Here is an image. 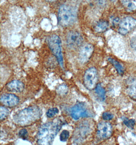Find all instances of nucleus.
<instances>
[{
	"label": "nucleus",
	"instance_id": "nucleus-1",
	"mask_svg": "<svg viewBox=\"0 0 136 145\" xmlns=\"http://www.w3.org/2000/svg\"><path fill=\"white\" fill-rule=\"evenodd\" d=\"M63 125V122L60 119H56L41 126L36 136L37 144L51 145Z\"/></svg>",
	"mask_w": 136,
	"mask_h": 145
},
{
	"label": "nucleus",
	"instance_id": "nucleus-2",
	"mask_svg": "<svg viewBox=\"0 0 136 145\" xmlns=\"http://www.w3.org/2000/svg\"><path fill=\"white\" fill-rule=\"evenodd\" d=\"M42 111L36 105L30 106L18 112L13 116L16 124L21 126H27L36 122L41 119Z\"/></svg>",
	"mask_w": 136,
	"mask_h": 145
},
{
	"label": "nucleus",
	"instance_id": "nucleus-3",
	"mask_svg": "<svg viewBox=\"0 0 136 145\" xmlns=\"http://www.w3.org/2000/svg\"><path fill=\"white\" fill-rule=\"evenodd\" d=\"M58 23L62 27H68L74 24L76 19V12L73 7L64 4L58 11Z\"/></svg>",
	"mask_w": 136,
	"mask_h": 145
},
{
	"label": "nucleus",
	"instance_id": "nucleus-4",
	"mask_svg": "<svg viewBox=\"0 0 136 145\" xmlns=\"http://www.w3.org/2000/svg\"><path fill=\"white\" fill-rule=\"evenodd\" d=\"M46 42L50 50L54 55L55 56L56 58H57L59 64L60 66L61 67L64 69V60L62 51V42L60 38L58 35L55 34L50 35L46 38Z\"/></svg>",
	"mask_w": 136,
	"mask_h": 145
},
{
	"label": "nucleus",
	"instance_id": "nucleus-5",
	"mask_svg": "<svg viewBox=\"0 0 136 145\" xmlns=\"http://www.w3.org/2000/svg\"><path fill=\"white\" fill-rule=\"evenodd\" d=\"M70 115L75 120H78L83 118L93 117V114L88 107L84 103H78L70 109Z\"/></svg>",
	"mask_w": 136,
	"mask_h": 145
},
{
	"label": "nucleus",
	"instance_id": "nucleus-6",
	"mask_svg": "<svg viewBox=\"0 0 136 145\" xmlns=\"http://www.w3.org/2000/svg\"><path fill=\"white\" fill-rule=\"evenodd\" d=\"M98 81V73L95 68L90 67L86 70L84 75V85L89 90L95 89Z\"/></svg>",
	"mask_w": 136,
	"mask_h": 145
},
{
	"label": "nucleus",
	"instance_id": "nucleus-7",
	"mask_svg": "<svg viewBox=\"0 0 136 145\" xmlns=\"http://www.w3.org/2000/svg\"><path fill=\"white\" fill-rule=\"evenodd\" d=\"M83 37L80 33L76 31H71L66 36V42L71 48H79L83 42Z\"/></svg>",
	"mask_w": 136,
	"mask_h": 145
},
{
	"label": "nucleus",
	"instance_id": "nucleus-8",
	"mask_svg": "<svg viewBox=\"0 0 136 145\" xmlns=\"http://www.w3.org/2000/svg\"><path fill=\"white\" fill-rule=\"evenodd\" d=\"M113 129L110 123L101 122L98 123L97 129V135L101 140H106L110 138Z\"/></svg>",
	"mask_w": 136,
	"mask_h": 145
},
{
	"label": "nucleus",
	"instance_id": "nucleus-9",
	"mask_svg": "<svg viewBox=\"0 0 136 145\" xmlns=\"http://www.w3.org/2000/svg\"><path fill=\"white\" fill-rule=\"evenodd\" d=\"M136 26V19L130 16L126 17L119 23V32L122 35H126Z\"/></svg>",
	"mask_w": 136,
	"mask_h": 145
},
{
	"label": "nucleus",
	"instance_id": "nucleus-10",
	"mask_svg": "<svg viewBox=\"0 0 136 145\" xmlns=\"http://www.w3.org/2000/svg\"><path fill=\"white\" fill-rule=\"evenodd\" d=\"M94 47L91 44H86L83 45L80 50L78 59L82 63L87 62L92 55Z\"/></svg>",
	"mask_w": 136,
	"mask_h": 145
},
{
	"label": "nucleus",
	"instance_id": "nucleus-11",
	"mask_svg": "<svg viewBox=\"0 0 136 145\" xmlns=\"http://www.w3.org/2000/svg\"><path fill=\"white\" fill-rule=\"evenodd\" d=\"M0 101L4 105L8 107H14L18 104L20 99L13 94L5 93L1 96Z\"/></svg>",
	"mask_w": 136,
	"mask_h": 145
},
{
	"label": "nucleus",
	"instance_id": "nucleus-12",
	"mask_svg": "<svg viewBox=\"0 0 136 145\" xmlns=\"http://www.w3.org/2000/svg\"><path fill=\"white\" fill-rule=\"evenodd\" d=\"M8 90L11 92L20 93L25 90V86L24 84L19 80H13L6 85Z\"/></svg>",
	"mask_w": 136,
	"mask_h": 145
},
{
	"label": "nucleus",
	"instance_id": "nucleus-13",
	"mask_svg": "<svg viewBox=\"0 0 136 145\" xmlns=\"http://www.w3.org/2000/svg\"><path fill=\"white\" fill-rule=\"evenodd\" d=\"M127 93L133 99L136 100V78L131 77L127 80Z\"/></svg>",
	"mask_w": 136,
	"mask_h": 145
},
{
	"label": "nucleus",
	"instance_id": "nucleus-14",
	"mask_svg": "<svg viewBox=\"0 0 136 145\" xmlns=\"http://www.w3.org/2000/svg\"><path fill=\"white\" fill-rule=\"evenodd\" d=\"M121 4L129 12L136 10V0H121Z\"/></svg>",
	"mask_w": 136,
	"mask_h": 145
},
{
	"label": "nucleus",
	"instance_id": "nucleus-15",
	"mask_svg": "<svg viewBox=\"0 0 136 145\" xmlns=\"http://www.w3.org/2000/svg\"><path fill=\"white\" fill-rule=\"evenodd\" d=\"M95 93L101 101H105L106 99V90L101 86V84H98L96 86L95 89Z\"/></svg>",
	"mask_w": 136,
	"mask_h": 145
},
{
	"label": "nucleus",
	"instance_id": "nucleus-16",
	"mask_svg": "<svg viewBox=\"0 0 136 145\" xmlns=\"http://www.w3.org/2000/svg\"><path fill=\"white\" fill-rule=\"evenodd\" d=\"M108 61L113 65L114 67L115 68L117 72L119 75H122L124 73V67L120 63L113 58H109L108 59Z\"/></svg>",
	"mask_w": 136,
	"mask_h": 145
},
{
	"label": "nucleus",
	"instance_id": "nucleus-17",
	"mask_svg": "<svg viewBox=\"0 0 136 145\" xmlns=\"http://www.w3.org/2000/svg\"><path fill=\"white\" fill-rule=\"evenodd\" d=\"M108 27L109 24L107 22L101 20L96 24L94 27V30L96 32L102 33L108 29Z\"/></svg>",
	"mask_w": 136,
	"mask_h": 145
},
{
	"label": "nucleus",
	"instance_id": "nucleus-18",
	"mask_svg": "<svg viewBox=\"0 0 136 145\" xmlns=\"http://www.w3.org/2000/svg\"><path fill=\"white\" fill-rule=\"evenodd\" d=\"M90 130V128L86 126V125L84 126H80V127L78 128L76 134L78 135V137L80 136V139L82 138L85 137V135H87L89 132V130Z\"/></svg>",
	"mask_w": 136,
	"mask_h": 145
},
{
	"label": "nucleus",
	"instance_id": "nucleus-19",
	"mask_svg": "<svg viewBox=\"0 0 136 145\" xmlns=\"http://www.w3.org/2000/svg\"><path fill=\"white\" fill-rule=\"evenodd\" d=\"M57 93L59 95L61 96L65 95L67 93L68 91V88L67 86L65 84H62L58 86L56 90Z\"/></svg>",
	"mask_w": 136,
	"mask_h": 145
},
{
	"label": "nucleus",
	"instance_id": "nucleus-20",
	"mask_svg": "<svg viewBox=\"0 0 136 145\" xmlns=\"http://www.w3.org/2000/svg\"><path fill=\"white\" fill-rule=\"evenodd\" d=\"M124 124L126 125L128 127L133 129L135 125L136 121L134 119H128L126 118L123 117L122 118Z\"/></svg>",
	"mask_w": 136,
	"mask_h": 145
},
{
	"label": "nucleus",
	"instance_id": "nucleus-21",
	"mask_svg": "<svg viewBox=\"0 0 136 145\" xmlns=\"http://www.w3.org/2000/svg\"><path fill=\"white\" fill-rule=\"evenodd\" d=\"M9 114V111L8 110V108H5L4 106H1L0 108V118L1 120L5 119L7 117Z\"/></svg>",
	"mask_w": 136,
	"mask_h": 145
},
{
	"label": "nucleus",
	"instance_id": "nucleus-22",
	"mask_svg": "<svg viewBox=\"0 0 136 145\" xmlns=\"http://www.w3.org/2000/svg\"><path fill=\"white\" fill-rule=\"evenodd\" d=\"M58 113H59V110L57 108H50L46 112V115L48 118H51L54 117L56 115L58 114Z\"/></svg>",
	"mask_w": 136,
	"mask_h": 145
},
{
	"label": "nucleus",
	"instance_id": "nucleus-23",
	"mask_svg": "<svg viewBox=\"0 0 136 145\" xmlns=\"http://www.w3.org/2000/svg\"><path fill=\"white\" fill-rule=\"evenodd\" d=\"M69 132L68 130H64L62 131L60 135V140L62 142H66L69 137Z\"/></svg>",
	"mask_w": 136,
	"mask_h": 145
},
{
	"label": "nucleus",
	"instance_id": "nucleus-24",
	"mask_svg": "<svg viewBox=\"0 0 136 145\" xmlns=\"http://www.w3.org/2000/svg\"><path fill=\"white\" fill-rule=\"evenodd\" d=\"M102 118L103 120L106 121L111 120L114 118L113 114L110 112H105L102 115Z\"/></svg>",
	"mask_w": 136,
	"mask_h": 145
},
{
	"label": "nucleus",
	"instance_id": "nucleus-25",
	"mask_svg": "<svg viewBox=\"0 0 136 145\" xmlns=\"http://www.w3.org/2000/svg\"><path fill=\"white\" fill-rule=\"evenodd\" d=\"M19 135L23 140H26L28 137V131L26 129H22L19 131Z\"/></svg>",
	"mask_w": 136,
	"mask_h": 145
},
{
	"label": "nucleus",
	"instance_id": "nucleus-26",
	"mask_svg": "<svg viewBox=\"0 0 136 145\" xmlns=\"http://www.w3.org/2000/svg\"><path fill=\"white\" fill-rule=\"evenodd\" d=\"M131 45L132 48L136 50V38L131 40Z\"/></svg>",
	"mask_w": 136,
	"mask_h": 145
},
{
	"label": "nucleus",
	"instance_id": "nucleus-27",
	"mask_svg": "<svg viewBox=\"0 0 136 145\" xmlns=\"http://www.w3.org/2000/svg\"><path fill=\"white\" fill-rule=\"evenodd\" d=\"M45 1H48V2H54V1H56V0H45Z\"/></svg>",
	"mask_w": 136,
	"mask_h": 145
},
{
	"label": "nucleus",
	"instance_id": "nucleus-28",
	"mask_svg": "<svg viewBox=\"0 0 136 145\" xmlns=\"http://www.w3.org/2000/svg\"><path fill=\"white\" fill-rule=\"evenodd\" d=\"M111 1H112V2H116L117 0H110Z\"/></svg>",
	"mask_w": 136,
	"mask_h": 145
}]
</instances>
